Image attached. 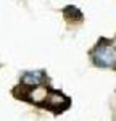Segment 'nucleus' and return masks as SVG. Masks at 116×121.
<instances>
[{
    "instance_id": "1",
    "label": "nucleus",
    "mask_w": 116,
    "mask_h": 121,
    "mask_svg": "<svg viewBox=\"0 0 116 121\" xmlns=\"http://www.w3.org/2000/svg\"><path fill=\"white\" fill-rule=\"evenodd\" d=\"M92 58L94 63L100 68H113L116 66V52L113 47H110L108 44H102L98 45L92 52Z\"/></svg>"
},
{
    "instance_id": "2",
    "label": "nucleus",
    "mask_w": 116,
    "mask_h": 121,
    "mask_svg": "<svg viewBox=\"0 0 116 121\" xmlns=\"http://www.w3.org/2000/svg\"><path fill=\"white\" fill-rule=\"evenodd\" d=\"M42 73H39V71H32V73H28V74L24 76V79H23V82L24 84H40L42 81Z\"/></svg>"
}]
</instances>
